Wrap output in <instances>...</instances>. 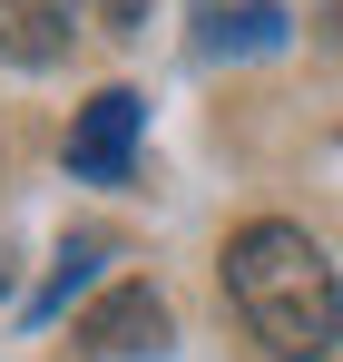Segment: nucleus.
<instances>
[{
  "mask_svg": "<svg viewBox=\"0 0 343 362\" xmlns=\"http://www.w3.org/2000/svg\"><path fill=\"white\" fill-rule=\"evenodd\" d=\"M226 294L275 362H324L343 343V284L324 264V245L304 226H285V216H265V226H245L226 245Z\"/></svg>",
  "mask_w": 343,
  "mask_h": 362,
  "instance_id": "nucleus-1",
  "label": "nucleus"
},
{
  "mask_svg": "<svg viewBox=\"0 0 343 362\" xmlns=\"http://www.w3.org/2000/svg\"><path fill=\"white\" fill-rule=\"evenodd\" d=\"M167 333H176L167 303L147 294V284H118V294H99L89 313H79L69 343H79L89 362H137V353H167Z\"/></svg>",
  "mask_w": 343,
  "mask_h": 362,
  "instance_id": "nucleus-2",
  "label": "nucleus"
},
{
  "mask_svg": "<svg viewBox=\"0 0 343 362\" xmlns=\"http://www.w3.org/2000/svg\"><path fill=\"white\" fill-rule=\"evenodd\" d=\"M137 127H147L137 88H99V98L79 108V127H69V177H89V186L128 177V157H137Z\"/></svg>",
  "mask_w": 343,
  "mask_h": 362,
  "instance_id": "nucleus-3",
  "label": "nucleus"
},
{
  "mask_svg": "<svg viewBox=\"0 0 343 362\" xmlns=\"http://www.w3.org/2000/svg\"><path fill=\"white\" fill-rule=\"evenodd\" d=\"M99 0H0V59L10 69H50L69 59V40L89 30Z\"/></svg>",
  "mask_w": 343,
  "mask_h": 362,
  "instance_id": "nucleus-4",
  "label": "nucleus"
},
{
  "mask_svg": "<svg viewBox=\"0 0 343 362\" xmlns=\"http://www.w3.org/2000/svg\"><path fill=\"white\" fill-rule=\"evenodd\" d=\"M196 30H206V49H275L285 40V10H265V0H206L196 10Z\"/></svg>",
  "mask_w": 343,
  "mask_h": 362,
  "instance_id": "nucleus-5",
  "label": "nucleus"
},
{
  "mask_svg": "<svg viewBox=\"0 0 343 362\" xmlns=\"http://www.w3.org/2000/svg\"><path fill=\"white\" fill-rule=\"evenodd\" d=\"M99 255H108V245H99V235L59 245V274H50V294H40V313H59V303H69V284H89V264H99Z\"/></svg>",
  "mask_w": 343,
  "mask_h": 362,
  "instance_id": "nucleus-6",
  "label": "nucleus"
},
{
  "mask_svg": "<svg viewBox=\"0 0 343 362\" xmlns=\"http://www.w3.org/2000/svg\"><path fill=\"white\" fill-rule=\"evenodd\" d=\"M99 20H108V30H137V20H147V0H99Z\"/></svg>",
  "mask_w": 343,
  "mask_h": 362,
  "instance_id": "nucleus-7",
  "label": "nucleus"
},
{
  "mask_svg": "<svg viewBox=\"0 0 343 362\" xmlns=\"http://www.w3.org/2000/svg\"><path fill=\"white\" fill-rule=\"evenodd\" d=\"M324 40H334V49H343V0H324Z\"/></svg>",
  "mask_w": 343,
  "mask_h": 362,
  "instance_id": "nucleus-8",
  "label": "nucleus"
}]
</instances>
